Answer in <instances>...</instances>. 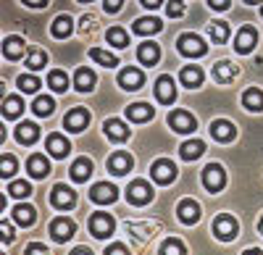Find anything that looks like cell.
<instances>
[{"mask_svg": "<svg viewBox=\"0 0 263 255\" xmlns=\"http://www.w3.org/2000/svg\"><path fill=\"white\" fill-rule=\"evenodd\" d=\"M179 53L182 55H187V58H200V55H205V50H208V45L197 37V34H192V32H187V34H182L179 37Z\"/></svg>", "mask_w": 263, "mask_h": 255, "instance_id": "1", "label": "cell"}, {"mask_svg": "<svg viewBox=\"0 0 263 255\" xmlns=\"http://www.w3.org/2000/svg\"><path fill=\"white\" fill-rule=\"evenodd\" d=\"M203 184L211 189V192H218L224 184H227V174H224V168L218 166V163H211L205 166V171H203Z\"/></svg>", "mask_w": 263, "mask_h": 255, "instance_id": "2", "label": "cell"}, {"mask_svg": "<svg viewBox=\"0 0 263 255\" xmlns=\"http://www.w3.org/2000/svg\"><path fill=\"white\" fill-rule=\"evenodd\" d=\"M126 198H129V203H135V205H145V203H150V198H153V187H150L147 182L137 179V182L129 184Z\"/></svg>", "mask_w": 263, "mask_h": 255, "instance_id": "3", "label": "cell"}, {"mask_svg": "<svg viewBox=\"0 0 263 255\" xmlns=\"http://www.w3.org/2000/svg\"><path fill=\"white\" fill-rule=\"evenodd\" d=\"M50 203L55 205V208H74V203H77V195H74V189H69L66 184H55L53 187V192H50Z\"/></svg>", "mask_w": 263, "mask_h": 255, "instance_id": "4", "label": "cell"}, {"mask_svg": "<svg viewBox=\"0 0 263 255\" xmlns=\"http://www.w3.org/2000/svg\"><path fill=\"white\" fill-rule=\"evenodd\" d=\"M153 179H156L158 184H168V182H174V176H177V166H174L171 161H166V158H161V161H156L153 163Z\"/></svg>", "mask_w": 263, "mask_h": 255, "instance_id": "5", "label": "cell"}, {"mask_svg": "<svg viewBox=\"0 0 263 255\" xmlns=\"http://www.w3.org/2000/svg\"><path fill=\"white\" fill-rule=\"evenodd\" d=\"M90 231H92L95 237H100V240L108 237V234L114 231V219L108 216V213H103V210H100V213H92V219H90Z\"/></svg>", "mask_w": 263, "mask_h": 255, "instance_id": "6", "label": "cell"}, {"mask_svg": "<svg viewBox=\"0 0 263 255\" xmlns=\"http://www.w3.org/2000/svg\"><path fill=\"white\" fill-rule=\"evenodd\" d=\"M213 234L218 237V240H234V234H237V221L232 219V216H218L216 221H213Z\"/></svg>", "mask_w": 263, "mask_h": 255, "instance_id": "7", "label": "cell"}, {"mask_svg": "<svg viewBox=\"0 0 263 255\" xmlns=\"http://www.w3.org/2000/svg\"><path fill=\"white\" fill-rule=\"evenodd\" d=\"M116 195H119V189H116L114 184H108V182H98V184L90 189V198H92L95 203H100V205L114 203V200H116Z\"/></svg>", "mask_w": 263, "mask_h": 255, "instance_id": "8", "label": "cell"}, {"mask_svg": "<svg viewBox=\"0 0 263 255\" xmlns=\"http://www.w3.org/2000/svg\"><path fill=\"white\" fill-rule=\"evenodd\" d=\"M168 126H171L174 132H179V134H187V132L195 129V119L187 111H174L168 116Z\"/></svg>", "mask_w": 263, "mask_h": 255, "instance_id": "9", "label": "cell"}, {"mask_svg": "<svg viewBox=\"0 0 263 255\" xmlns=\"http://www.w3.org/2000/svg\"><path fill=\"white\" fill-rule=\"evenodd\" d=\"M74 221H69V219H55L53 224H50V234H53V240L55 242H66L69 237H74Z\"/></svg>", "mask_w": 263, "mask_h": 255, "instance_id": "10", "label": "cell"}, {"mask_svg": "<svg viewBox=\"0 0 263 255\" xmlns=\"http://www.w3.org/2000/svg\"><path fill=\"white\" fill-rule=\"evenodd\" d=\"M255 40H258V32H255L253 27H242V29L237 32L234 48H237L239 53H250V50H253V45H255Z\"/></svg>", "mask_w": 263, "mask_h": 255, "instance_id": "11", "label": "cell"}, {"mask_svg": "<svg viewBox=\"0 0 263 255\" xmlns=\"http://www.w3.org/2000/svg\"><path fill=\"white\" fill-rule=\"evenodd\" d=\"M211 134H213L218 142H229V140L237 134V129H234V124H232V121L218 119V121H213V124H211Z\"/></svg>", "mask_w": 263, "mask_h": 255, "instance_id": "12", "label": "cell"}, {"mask_svg": "<svg viewBox=\"0 0 263 255\" xmlns=\"http://www.w3.org/2000/svg\"><path fill=\"white\" fill-rule=\"evenodd\" d=\"M87 121H90V113H87L84 108H74V111H69L66 113V129H71V132H82L84 126H87Z\"/></svg>", "mask_w": 263, "mask_h": 255, "instance_id": "13", "label": "cell"}, {"mask_svg": "<svg viewBox=\"0 0 263 255\" xmlns=\"http://www.w3.org/2000/svg\"><path fill=\"white\" fill-rule=\"evenodd\" d=\"M108 168L116 174V176H124L129 168H132V155H126V153H114L111 158H108Z\"/></svg>", "mask_w": 263, "mask_h": 255, "instance_id": "14", "label": "cell"}, {"mask_svg": "<svg viewBox=\"0 0 263 255\" xmlns=\"http://www.w3.org/2000/svg\"><path fill=\"white\" fill-rule=\"evenodd\" d=\"M156 95L161 103H171L174 97H177V90H174V79L171 76H158L156 82Z\"/></svg>", "mask_w": 263, "mask_h": 255, "instance_id": "15", "label": "cell"}, {"mask_svg": "<svg viewBox=\"0 0 263 255\" xmlns=\"http://www.w3.org/2000/svg\"><path fill=\"white\" fill-rule=\"evenodd\" d=\"M177 213L184 224H195L197 219H200V205H197L195 200H182L179 208H177Z\"/></svg>", "mask_w": 263, "mask_h": 255, "instance_id": "16", "label": "cell"}, {"mask_svg": "<svg viewBox=\"0 0 263 255\" xmlns=\"http://www.w3.org/2000/svg\"><path fill=\"white\" fill-rule=\"evenodd\" d=\"M119 84L124 90H140V84H142V71L140 69H124L119 74Z\"/></svg>", "mask_w": 263, "mask_h": 255, "instance_id": "17", "label": "cell"}, {"mask_svg": "<svg viewBox=\"0 0 263 255\" xmlns=\"http://www.w3.org/2000/svg\"><path fill=\"white\" fill-rule=\"evenodd\" d=\"M137 58L145 63V66H153V63L161 58V48L156 45V42H142L140 50H137Z\"/></svg>", "mask_w": 263, "mask_h": 255, "instance_id": "18", "label": "cell"}, {"mask_svg": "<svg viewBox=\"0 0 263 255\" xmlns=\"http://www.w3.org/2000/svg\"><path fill=\"white\" fill-rule=\"evenodd\" d=\"M105 134L111 137V140H116V142H124V140L129 137V129H126V124H124V121H119V119H108V121H105Z\"/></svg>", "mask_w": 263, "mask_h": 255, "instance_id": "19", "label": "cell"}, {"mask_svg": "<svg viewBox=\"0 0 263 255\" xmlns=\"http://www.w3.org/2000/svg\"><path fill=\"white\" fill-rule=\"evenodd\" d=\"M234 76H237V66H232L229 61H218L216 66H213V79H216V82L227 84V82H232Z\"/></svg>", "mask_w": 263, "mask_h": 255, "instance_id": "20", "label": "cell"}, {"mask_svg": "<svg viewBox=\"0 0 263 255\" xmlns=\"http://www.w3.org/2000/svg\"><path fill=\"white\" fill-rule=\"evenodd\" d=\"M179 79H182L184 87H200L203 84V71H200V66H184Z\"/></svg>", "mask_w": 263, "mask_h": 255, "instance_id": "21", "label": "cell"}, {"mask_svg": "<svg viewBox=\"0 0 263 255\" xmlns=\"http://www.w3.org/2000/svg\"><path fill=\"white\" fill-rule=\"evenodd\" d=\"M27 171L34 176V179H42L48 171H50V166H48V158L45 155H32L29 163H27Z\"/></svg>", "mask_w": 263, "mask_h": 255, "instance_id": "22", "label": "cell"}, {"mask_svg": "<svg viewBox=\"0 0 263 255\" xmlns=\"http://www.w3.org/2000/svg\"><path fill=\"white\" fill-rule=\"evenodd\" d=\"M74 84H77V90L90 92V90L95 87V74H92L90 69H77V74H74Z\"/></svg>", "mask_w": 263, "mask_h": 255, "instance_id": "23", "label": "cell"}, {"mask_svg": "<svg viewBox=\"0 0 263 255\" xmlns=\"http://www.w3.org/2000/svg\"><path fill=\"white\" fill-rule=\"evenodd\" d=\"M37 137H40V129H37L34 124H29V121H27V124H18V126H16V140H18V142L32 145Z\"/></svg>", "mask_w": 263, "mask_h": 255, "instance_id": "24", "label": "cell"}, {"mask_svg": "<svg viewBox=\"0 0 263 255\" xmlns=\"http://www.w3.org/2000/svg\"><path fill=\"white\" fill-rule=\"evenodd\" d=\"M48 150H50L55 158H63L66 153L71 150V147H69V140H66V137H61V134H50V137H48Z\"/></svg>", "mask_w": 263, "mask_h": 255, "instance_id": "25", "label": "cell"}, {"mask_svg": "<svg viewBox=\"0 0 263 255\" xmlns=\"http://www.w3.org/2000/svg\"><path fill=\"white\" fill-rule=\"evenodd\" d=\"M21 53H24V42H21V37H6L3 55L11 58V61H16V58H21Z\"/></svg>", "mask_w": 263, "mask_h": 255, "instance_id": "26", "label": "cell"}, {"mask_svg": "<svg viewBox=\"0 0 263 255\" xmlns=\"http://www.w3.org/2000/svg\"><path fill=\"white\" fill-rule=\"evenodd\" d=\"M242 103H245V108H250V111H263V92L258 87H250V90H245Z\"/></svg>", "mask_w": 263, "mask_h": 255, "instance_id": "27", "label": "cell"}, {"mask_svg": "<svg viewBox=\"0 0 263 255\" xmlns=\"http://www.w3.org/2000/svg\"><path fill=\"white\" fill-rule=\"evenodd\" d=\"M126 116L132 121H147L153 116V108L147 103H135V105H129V108H126Z\"/></svg>", "mask_w": 263, "mask_h": 255, "instance_id": "28", "label": "cell"}, {"mask_svg": "<svg viewBox=\"0 0 263 255\" xmlns=\"http://www.w3.org/2000/svg\"><path fill=\"white\" fill-rule=\"evenodd\" d=\"M203 150H205V145L200 140H190V142L182 145V158L184 161H195V158L203 155Z\"/></svg>", "mask_w": 263, "mask_h": 255, "instance_id": "29", "label": "cell"}, {"mask_svg": "<svg viewBox=\"0 0 263 255\" xmlns=\"http://www.w3.org/2000/svg\"><path fill=\"white\" fill-rule=\"evenodd\" d=\"M13 219L21 226H32L34 224V208L32 205H16L13 208Z\"/></svg>", "mask_w": 263, "mask_h": 255, "instance_id": "30", "label": "cell"}, {"mask_svg": "<svg viewBox=\"0 0 263 255\" xmlns=\"http://www.w3.org/2000/svg\"><path fill=\"white\" fill-rule=\"evenodd\" d=\"M71 29H74V21H71V16H66V13L53 21V34L55 37H69Z\"/></svg>", "mask_w": 263, "mask_h": 255, "instance_id": "31", "label": "cell"}, {"mask_svg": "<svg viewBox=\"0 0 263 255\" xmlns=\"http://www.w3.org/2000/svg\"><path fill=\"white\" fill-rule=\"evenodd\" d=\"M90 174H92V163H90V161H87V158L74 161V166H71V176H74L77 182H84Z\"/></svg>", "mask_w": 263, "mask_h": 255, "instance_id": "32", "label": "cell"}, {"mask_svg": "<svg viewBox=\"0 0 263 255\" xmlns=\"http://www.w3.org/2000/svg\"><path fill=\"white\" fill-rule=\"evenodd\" d=\"M135 32L137 34H156V32H161V21L158 18H137Z\"/></svg>", "mask_w": 263, "mask_h": 255, "instance_id": "33", "label": "cell"}, {"mask_svg": "<svg viewBox=\"0 0 263 255\" xmlns=\"http://www.w3.org/2000/svg\"><path fill=\"white\" fill-rule=\"evenodd\" d=\"M90 58H92V61H98L100 66H108V69H111V66H119V58H116L114 53L100 50V48H92V50H90Z\"/></svg>", "mask_w": 263, "mask_h": 255, "instance_id": "34", "label": "cell"}, {"mask_svg": "<svg viewBox=\"0 0 263 255\" xmlns=\"http://www.w3.org/2000/svg\"><path fill=\"white\" fill-rule=\"evenodd\" d=\"M34 113L37 116H50L53 113V108H55V103H53V97H48V95H40L37 100H34Z\"/></svg>", "mask_w": 263, "mask_h": 255, "instance_id": "35", "label": "cell"}, {"mask_svg": "<svg viewBox=\"0 0 263 255\" xmlns=\"http://www.w3.org/2000/svg\"><path fill=\"white\" fill-rule=\"evenodd\" d=\"M105 37H108V42H111V45H116V48H126V45H129V37H126V32H124L121 27H111Z\"/></svg>", "mask_w": 263, "mask_h": 255, "instance_id": "36", "label": "cell"}, {"mask_svg": "<svg viewBox=\"0 0 263 255\" xmlns=\"http://www.w3.org/2000/svg\"><path fill=\"white\" fill-rule=\"evenodd\" d=\"M208 32H211V40L213 42H227V37H229V27L224 24V21H213Z\"/></svg>", "mask_w": 263, "mask_h": 255, "instance_id": "37", "label": "cell"}, {"mask_svg": "<svg viewBox=\"0 0 263 255\" xmlns=\"http://www.w3.org/2000/svg\"><path fill=\"white\" fill-rule=\"evenodd\" d=\"M18 113H21V100H18L16 95L6 97V103H3V116H6V119H16Z\"/></svg>", "mask_w": 263, "mask_h": 255, "instance_id": "38", "label": "cell"}, {"mask_svg": "<svg viewBox=\"0 0 263 255\" xmlns=\"http://www.w3.org/2000/svg\"><path fill=\"white\" fill-rule=\"evenodd\" d=\"M48 84L55 90V92H63L66 87H69V76H66L63 71H50V76H48Z\"/></svg>", "mask_w": 263, "mask_h": 255, "instance_id": "39", "label": "cell"}, {"mask_svg": "<svg viewBox=\"0 0 263 255\" xmlns=\"http://www.w3.org/2000/svg\"><path fill=\"white\" fill-rule=\"evenodd\" d=\"M48 63V55L42 53V50H29V55H27V66L32 69V71H37V69H42Z\"/></svg>", "mask_w": 263, "mask_h": 255, "instance_id": "40", "label": "cell"}, {"mask_svg": "<svg viewBox=\"0 0 263 255\" xmlns=\"http://www.w3.org/2000/svg\"><path fill=\"white\" fill-rule=\"evenodd\" d=\"M161 255H184V245L179 242V240H166L163 245H161Z\"/></svg>", "mask_w": 263, "mask_h": 255, "instance_id": "41", "label": "cell"}, {"mask_svg": "<svg viewBox=\"0 0 263 255\" xmlns=\"http://www.w3.org/2000/svg\"><path fill=\"white\" fill-rule=\"evenodd\" d=\"M18 87H21V92H37L40 79L34 74H24V76H18Z\"/></svg>", "mask_w": 263, "mask_h": 255, "instance_id": "42", "label": "cell"}, {"mask_svg": "<svg viewBox=\"0 0 263 255\" xmlns=\"http://www.w3.org/2000/svg\"><path fill=\"white\" fill-rule=\"evenodd\" d=\"M8 192H11L13 198H27V195L32 192V187H29L27 182H11V187H8Z\"/></svg>", "mask_w": 263, "mask_h": 255, "instance_id": "43", "label": "cell"}, {"mask_svg": "<svg viewBox=\"0 0 263 255\" xmlns=\"http://www.w3.org/2000/svg\"><path fill=\"white\" fill-rule=\"evenodd\" d=\"M13 171H16V158L13 155H3V158H0V174H3V176H13Z\"/></svg>", "mask_w": 263, "mask_h": 255, "instance_id": "44", "label": "cell"}, {"mask_svg": "<svg viewBox=\"0 0 263 255\" xmlns=\"http://www.w3.org/2000/svg\"><path fill=\"white\" fill-rule=\"evenodd\" d=\"M27 255H50V250L40 242H32V245H27Z\"/></svg>", "mask_w": 263, "mask_h": 255, "instance_id": "45", "label": "cell"}, {"mask_svg": "<svg viewBox=\"0 0 263 255\" xmlns=\"http://www.w3.org/2000/svg\"><path fill=\"white\" fill-rule=\"evenodd\" d=\"M166 13H168L171 18H174V16H182V13H184V6H182V3H168V6H166Z\"/></svg>", "mask_w": 263, "mask_h": 255, "instance_id": "46", "label": "cell"}, {"mask_svg": "<svg viewBox=\"0 0 263 255\" xmlns=\"http://www.w3.org/2000/svg\"><path fill=\"white\" fill-rule=\"evenodd\" d=\"M0 234H3V242H11L13 240V229H11V224H0Z\"/></svg>", "mask_w": 263, "mask_h": 255, "instance_id": "47", "label": "cell"}, {"mask_svg": "<svg viewBox=\"0 0 263 255\" xmlns=\"http://www.w3.org/2000/svg\"><path fill=\"white\" fill-rule=\"evenodd\" d=\"M105 255H129V250L124 245H111V247L105 250Z\"/></svg>", "mask_w": 263, "mask_h": 255, "instance_id": "48", "label": "cell"}, {"mask_svg": "<svg viewBox=\"0 0 263 255\" xmlns=\"http://www.w3.org/2000/svg\"><path fill=\"white\" fill-rule=\"evenodd\" d=\"M95 24H98V18H95V16H84V18H82V29H84V32L95 29Z\"/></svg>", "mask_w": 263, "mask_h": 255, "instance_id": "49", "label": "cell"}, {"mask_svg": "<svg viewBox=\"0 0 263 255\" xmlns=\"http://www.w3.org/2000/svg\"><path fill=\"white\" fill-rule=\"evenodd\" d=\"M105 11H108V13H116V11H121V3H119V0H108Z\"/></svg>", "mask_w": 263, "mask_h": 255, "instance_id": "50", "label": "cell"}, {"mask_svg": "<svg viewBox=\"0 0 263 255\" xmlns=\"http://www.w3.org/2000/svg\"><path fill=\"white\" fill-rule=\"evenodd\" d=\"M211 8H216V11H227V8H229V0H213Z\"/></svg>", "mask_w": 263, "mask_h": 255, "instance_id": "51", "label": "cell"}, {"mask_svg": "<svg viewBox=\"0 0 263 255\" xmlns=\"http://www.w3.org/2000/svg\"><path fill=\"white\" fill-rule=\"evenodd\" d=\"M142 6H145V8H153V11H156V8H158L161 3H158V0H142Z\"/></svg>", "mask_w": 263, "mask_h": 255, "instance_id": "52", "label": "cell"}, {"mask_svg": "<svg viewBox=\"0 0 263 255\" xmlns=\"http://www.w3.org/2000/svg\"><path fill=\"white\" fill-rule=\"evenodd\" d=\"M71 255H92V252H90V250H84V247H77Z\"/></svg>", "mask_w": 263, "mask_h": 255, "instance_id": "53", "label": "cell"}, {"mask_svg": "<svg viewBox=\"0 0 263 255\" xmlns=\"http://www.w3.org/2000/svg\"><path fill=\"white\" fill-rule=\"evenodd\" d=\"M245 255H263V252H260V250H248Z\"/></svg>", "mask_w": 263, "mask_h": 255, "instance_id": "54", "label": "cell"}, {"mask_svg": "<svg viewBox=\"0 0 263 255\" xmlns=\"http://www.w3.org/2000/svg\"><path fill=\"white\" fill-rule=\"evenodd\" d=\"M260 231H263V219H260Z\"/></svg>", "mask_w": 263, "mask_h": 255, "instance_id": "55", "label": "cell"}, {"mask_svg": "<svg viewBox=\"0 0 263 255\" xmlns=\"http://www.w3.org/2000/svg\"><path fill=\"white\" fill-rule=\"evenodd\" d=\"M260 13H263V8H260Z\"/></svg>", "mask_w": 263, "mask_h": 255, "instance_id": "56", "label": "cell"}]
</instances>
